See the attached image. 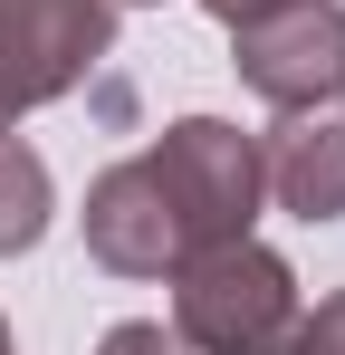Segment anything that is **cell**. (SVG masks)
<instances>
[{"label": "cell", "mask_w": 345, "mask_h": 355, "mask_svg": "<svg viewBox=\"0 0 345 355\" xmlns=\"http://www.w3.org/2000/svg\"><path fill=\"white\" fill-rule=\"evenodd\" d=\"M297 269L259 231L211 240L172 269V336L182 355H288L297 336Z\"/></svg>", "instance_id": "6da1fadb"}, {"label": "cell", "mask_w": 345, "mask_h": 355, "mask_svg": "<svg viewBox=\"0 0 345 355\" xmlns=\"http://www.w3.org/2000/svg\"><path fill=\"white\" fill-rule=\"evenodd\" d=\"M144 164L163 182L172 221H182V259L211 250V240H240L259 221V202H269L259 135H240V125H221V116H172L163 135L144 144Z\"/></svg>", "instance_id": "7a4b0ae2"}, {"label": "cell", "mask_w": 345, "mask_h": 355, "mask_svg": "<svg viewBox=\"0 0 345 355\" xmlns=\"http://www.w3.org/2000/svg\"><path fill=\"white\" fill-rule=\"evenodd\" d=\"M115 49V0H0V116L57 106Z\"/></svg>", "instance_id": "3957f363"}, {"label": "cell", "mask_w": 345, "mask_h": 355, "mask_svg": "<svg viewBox=\"0 0 345 355\" xmlns=\"http://www.w3.org/2000/svg\"><path fill=\"white\" fill-rule=\"evenodd\" d=\"M230 67L259 106H317L345 96V0H288L269 19L230 29Z\"/></svg>", "instance_id": "277c9868"}, {"label": "cell", "mask_w": 345, "mask_h": 355, "mask_svg": "<svg viewBox=\"0 0 345 355\" xmlns=\"http://www.w3.org/2000/svg\"><path fill=\"white\" fill-rule=\"evenodd\" d=\"M77 221H87V259L115 269V279H172L182 269V221H172V202H163L144 154H125V164H106L87 182Z\"/></svg>", "instance_id": "5b68a950"}, {"label": "cell", "mask_w": 345, "mask_h": 355, "mask_svg": "<svg viewBox=\"0 0 345 355\" xmlns=\"http://www.w3.org/2000/svg\"><path fill=\"white\" fill-rule=\"evenodd\" d=\"M259 173L269 202L297 221H345V96L317 106H278V125L259 135Z\"/></svg>", "instance_id": "8992f818"}, {"label": "cell", "mask_w": 345, "mask_h": 355, "mask_svg": "<svg viewBox=\"0 0 345 355\" xmlns=\"http://www.w3.org/2000/svg\"><path fill=\"white\" fill-rule=\"evenodd\" d=\"M48 211H57L48 164H39L19 135H0V259H29V250L48 240Z\"/></svg>", "instance_id": "52a82bcc"}, {"label": "cell", "mask_w": 345, "mask_h": 355, "mask_svg": "<svg viewBox=\"0 0 345 355\" xmlns=\"http://www.w3.org/2000/svg\"><path fill=\"white\" fill-rule=\"evenodd\" d=\"M288 355H345V288H326L317 307H297V336Z\"/></svg>", "instance_id": "ba28073f"}, {"label": "cell", "mask_w": 345, "mask_h": 355, "mask_svg": "<svg viewBox=\"0 0 345 355\" xmlns=\"http://www.w3.org/2000/svg\"><path fill=\"white\" fill-rule=\"evenodd\" d=\"M96 355H182V336H172L163 317H125V327H106Z\"/></svg>", "instance_id": "9c48e42d"}, {"label": "cell", "mask_w": 345, "mask_h": 355, "mask_svg": "<svg viewBox=\"0 0 345 355\" xmlns=\"http://www.w3.org/2000/svg\"><path fill=\"white\" fill-rule=\"evenodd\" d=\"M221 29H249V19H269V10H288V0H202Z\"/></svg>", "instance_id": "30bf717a"}, {"label": "cell", "mask_w": 345, "mask_h": 355, "mask_svg": "<svg viewBox=\"0 0 345 355\" xmlns=\"http://www.w3.org/2000/svg\"><path fill=\"white\" fill-rule=\"evenodd\" d=\"M115 10H163V0H115Z\"/></svg>", "instance_id": "8fae6325"}, {"label": "cell", "mask_w": 345, "mask_h": 355, "mask_svg": "<svg viewBox=\"0 0 345 355\" xmlns=\"http://www.w3.org/2000/svg\"><path fill=\"white\" fill-rule=\"evenodd\" d=\"M0 355H19V346H10V317H0Z\"/></svg>", "instance_id": "7c38bea8"}, {"label": "cell", "mask_w": 345, "mask_h": 355, "mask_svg": "<svg viewBox=\"0 0 345 355\" xmlns=\"http://www.w3.org/2000/svg\"><path fill=\"white\" fill-rule=\"evenodd\" d=\"M0 135H10V116H0Z\"/></svg>", "instance_id": "4fadbf2b"}]
</instances>
